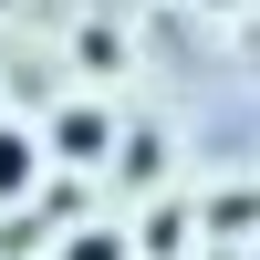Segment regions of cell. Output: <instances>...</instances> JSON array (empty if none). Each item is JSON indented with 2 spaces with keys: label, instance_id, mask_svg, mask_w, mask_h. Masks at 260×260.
Listing matches in <instances>:
<instances>
[{
  "label": "cell",
  "instance_id": "1",
  "mask_svg": "<svg viewBox=\"0 0 260 260\" xmlns=\"http://www.w3.org/2000/svg\"><path fill=\"white\" fill-rule=\"evenodd\" d=\"M31 177H42V146L21 125H0V198H31Z\"/></svg>",
  "mask_w": 260,
  "mask_h": 260
},
{
  "label": "cell",
  "instance_id": "2",
  "mask_svg": "<svg viewBox=\"0 0 260 260\" xmlns=\"http://www.w3.org/2000/svg\"><path fill=\"white\" fill-rule=\"evenodd\" d=\"M52 146H62V156H104V115H94V104H73V115L52 125Z\"/></svg>",
  "mask_w": 260,
  "mask_h": 260
},
{
  "label": "cell",
  "instance_id": "3",
  "mask_svg": "<svg viewBox=\"0 0 260 260\" xmlns=\"http://www.w3.org/2000/svg\"><path fill=\"white\" fill-rule=\"evenodd\" d=\"M62 260H136V250H125L115 229H73V240H62Z\"/></svg>",
  "mask_w": 260,
  "mask_h": 260
}]
</instances>
